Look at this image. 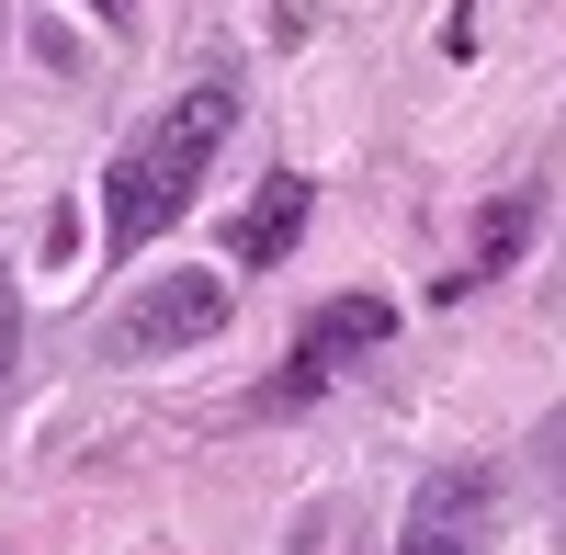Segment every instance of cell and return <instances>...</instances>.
I'll use <instances>...</instances> for the list:
<instances>
[{
  "instance_id": "cell-1",
  "label": "cell",
  "mask_w": 566,
  "mask_h": 555,
  "mask_svg": "<svg viewBox=\"0 0 566 555\" xmlns=\"http://www.w3.org/2000/svg\"><path fill=\"white\" fill-rule=\"evenodd\" d=\"M227 136H239V91H227V80H193V91H181V103L114 159V181H103V239H114V250H148L159 227L193 205V181L216 170Z\"/></svg>"
},
{
  "instance_id": "cell-2",
  "label": "cell",
  "mask_w": 566,
  "mask_h": 555,
  "mask_svg": "<svg viewBox=\"0 0 566 555\" xmlns=\"http://www.w3.org/2000/svg\"><path fill=\"white\" fill-rule=\"evenodd\" d=\"M227 329V272H159L148 295H125L114 317V363H159V352H193Z\"/></svg>"
},
{
  "instance_id": "cell-3",
  "label": "cell",
  "mask_w": 566,
  "mask_h": 555,
  "mask_svg": "<svg viewBox=\"0 0 566 555\" xmlns=\"http://www.w3.org/2000/svg\"><path fill=\"white\" fill-rule=\"evenodd\" d=\"M397 341V306L386 295H328L306 329H295V375L272 386V408H295V397H317L328 375H340V363H363V352H386Z\"/></svg>"
},
{
  "instance_id": "cell-4",
  "label": "cell",
  "mask_w": 566,
  "mask_h": 555,
  "mask_svg": "<svg viewBox=\"0 0 566 555\" xmlns=\"http://www.w3.org/2000/svg\"><path fill=\"white\" fill-rule=\"evenodd\" d=\"M306 216H317V181H306V170H272V181H261V205L239 216V261H250V272H272L283 250L306 239Z\"/></svg>"
},
{
  "instance_id": "cell-5",
  "label": "cell",
  "mask_w": 566,
  "mask_h": 555,
  "mask_svg": "<svg viewBox=\"0 0 566 555\" xmlns=\"http://www.w3.org/2000/svg\"><path fill=\"white\" fill-rule=\"evenodd\" d=\"M476 499H488L476 477H442L431 499H419V522H408L397 555H476Z\"/></svg>"
},
{
  "instance_id": "cell-6",
  "label": "cell",
  "mask_w": 566,
  "mask_h": 555,
  "mask_svg": "<svg viewBox=\"0 0 566 555\" xmlns=\"http://www.w3.org/2000/svg\"><path fill=\"white\" fill-rule=\"evenodd\" d=\"M533 250V193H510V205H488V227H476V272H510ZM476 272H464V284H476Z\"/></svg>"
},
{
  "instance_id": "cell-7",
  "label": "cell",
  "mask_w": 566,
  "mask_h": 555,
  "mask_svg": "<svg viewBox=\"0 0 566 555\" xmlns=\"http://www.w3.org/2000/svg\"><path fill=\"white\" fill-rule=\"evenodd\" d=\"M23 363V295H12V261H0V375Z\"/></svg>"
},
{
  "instance_id": "cell-8",
  "label": "cell",
  "mask_w": 566,
  "mask_h": 555,
  "mask_svg": "<svg viewBox=\"0 0 566 555\" xmlns=\"http://www.w3.org/2000/svg\"><path fill=\"white\" fill-rule=\"evenodd\" d=\"M91 12H103V23H125V12H136V0H91Z\"/></svg>"
}]
</instances>
